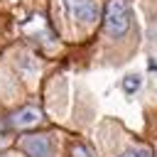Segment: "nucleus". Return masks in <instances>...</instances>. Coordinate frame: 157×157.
<instances>
[{"label": "nucleus", "instance_id": "obj_1", "mask_svg": "<svg viewBox=\"0 0 157 157\" xmlns=\"http://www.w3.org/2000/svg\"><path fill=\"white\" fill-rule=\"evenodd\" d=\"M130 22H132L130 2L128 0H108L105 15H103V32L113 39H120L128 34Z\"/></svg>", "mask_w": 157, "mask_h": 157}, {"label": "nucleus", "instance_id": "obj_2", "mask_svg": "<svg viewBox=\"0 0 157 157\" xmlns=\"http://www.w3.org/2000/svg\"><path fill=\"white\" fill-rule=\"evenodd\" d=\"M64 7L76 22H83V25L96 22L101 15V7L96 0H64Z\"/></svg>", "mask_w": 157, "mask_h": 157}, {"label": "nucleus", "instance_id": "obj_3", "mask_svg": "<svg viewBox=\"0 0 157 157\" xmlns=\"http://www.w3.org/2000/svg\"><path fill=\"white\" fill-rule=\"evenodd\" d=\"M20 147L29 157H52V152H54V142L47 135H27L20 140Z\"/></svg>", "mask_w": 157, "mask_h": 157}, {"label": "nucleus", "instance_id": "obj_4", "mask_svg": "<svg viewBox=\"0 0 157 157\" xmlns=\"http://www.w3.org/2000/svg\"><path fill=\"white\" fill-rule=\"evenodd\" d=\"M39 120H42V110L34 108V105H25V108L10 113L7 125H12V128H32V125H37Z\"/></svg>", "mask_w": 157, "mask_h": 157}, {"label": "nucleus", "instance_id": "obj_5", "mask_svg": "<svg viewBox=\"0 0 157 157\" xmlns=\"http://www.w3.org/2000/svg\"><path fill=\"white\" fill-rule=\"evenodd\" d=\"M140 86H142V78H140L137 74H130V76H125V81H123V91H125V93H135Z\"/></svg>", "mask_w": 157, "mask_h": 157}, {"label": "nucleus", "instance_id": "obj_6", "mask_svg": "<svg viewBox=\"0 0 157 157\" xmlns=\"http://www.w3.org/2000/svg\"><path fill=\"white\" fill-rule=\"evenodd\" d=\"M120 157H152V150L150 147H128V150H123L120 152Z\"/></svg>", "mask_w": 157, "mask_h": 157}, {"label": "nucleus", "instance_id": "obj_7", "mask_svg": "<svg viewBox=\"0 0 157 157\" xmlns=\"http://www.w3.org/2000/svg\"><path fill=\"white\" fill-rule=\"evenodd\" d=\"M71 157H93V155H91L83 145H74V147H71Z\"/></svg>", "mask_w": 157, "mask_h": 157}]
</instances>
